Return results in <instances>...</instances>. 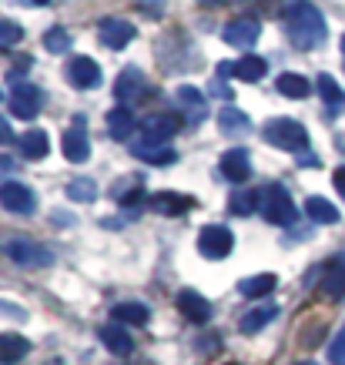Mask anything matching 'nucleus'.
Instances as JSON below:
<instances>
[{
  "instance_id": "obj_1",
  "label": "nucleus",
  "mask_w": 345,
  "mask_h": 365,
  "mask_svg": "<svg viewBox=\"0 0 345 365\" xmlns=\"http://www.w3.org/2000/svg\"><path fill=\"white\" fill-rule=\"evenodd\" d=\"M285 31L299 51H315L319 44H325L329 27H325V17L312 0H292L285 7Z\"/></svg>"
},
{
  "instance_id": "obj_2",
  "label": "nucleus",
  "mask_w": 345,
  "mask_h": 365,
  "mask_svg": "<svg viewBox=\"0 0 345 365\" xmlns=\"http://www.w3.org/2000/svg\"><path fill=\"white\" fill-rule=\"evenodd\" d=\"M0 252L7 255L11 262L24 268H47L54 265V252L47 245L34 242V238H24V235H4L0 238Z\"/></svg>"
},
{
  "instance_id": "obj_3",
  "label": "nucleus",
  "mask_w": 345,
  "mask_h": 365,
  "mask_svg": "<svg viewBox=\"0 0 345 365\" xmlns=\"http://www.w3.org/2000/svg\"><path fill=\"white\" fill-rule=\"evenodd\" d=\"M265 134V141L272 148H279V151H295L302 155L305 148H309V131L302 128L299 121H292V118H272V121L262 128Z\"/></svg>"
},
{
  "instance_id": "obj_4",
  "label": "nucleus",
  "mask_w": 345,
  "mask_h": 365,
  "mask_svg": "<svg viewBox=\"0 0 345 365\" xmlns=\"http://www.w3.org/2000/svg\"><path fill=\"white\" fill-rule=\"evenodd\" d=\"M262 211L272 225H295V218H299V208L285 191V185H268L262 191Z\"/></svg>"
},
{
  "instance_id": "obj_5",
  "label": "nucleus",
  "mask_w": 345,
  "mask_h": 365,
  "mask_svg": "<svg viewBox=\"0 0 345 365\" xmlns=\"http://www.w3.org/2000/svg\"><path fill=\"white\" fill-rule=\"evenodd\" d=\"M235 248V235L225 228V225H205L198 235V252L205 258H212V262H222L228 258Z\"/></svg>"
},
{
  "instance_id": "obj_6",
  "label": "nucleus",
  "mask_w": 345,
  "mask_h": 365,
  "mask_svg": "<svg viewBox=\"0 0 345 365\" xmlns=\"http://www.w3.org/2000/svg\"><path fill=\"white\" fill-rule=\"evenodd\" d=\"M41 104H44V94L37 84L31 81H17L11 91V111L14 118H21V121H34L37 114H41Z\"/></svg>"
},
{
  "instance_id": "obj_7",
  "label": "nucleus",
  "mask_w": 345,
  "mask_h": 365,
  "mask_svg": "<svg viewBox=\"0 0 345 365\" xmlns=\"http://www.w3.org/2000/svg\"><path fill=\"white\" fill-rule=\"evenodd\" d=\"M148 94H151V88H148V78L141 74V67H124L121 74H118V81H114V98L121 101L124 108L138 104Z\"/></svg>"
},
{
  "instance_id": "obj_8",
  "label": "nucleus",
  "mask_w": 345,
  "mask_h": 365,
  "mask_svg": "<svg viewBox=\"0 0 345 365\" xmlns=\"http://www.w3.org/2000/svg\"><path fill=\"white\" fill-rule=\"evenodd\" d=\"M262 37V24H258V17H235V21H228L222 27V41L225 44H232V47H252Z\"/></svg>"
},
{
  "instance_id": "obj_9",
  "label": "nucleus",
  "mask_w": 345,
  "mask_h": 365,
  "mask_svg": "<svg viewBox=\"0 0 345 365\" xmlns=\"http://www.w3.org/2000/svg\"><path fill=\"white\" fill-rule=\"evenodd\" d=\"M98 37L104 47H111V51H121V47H128L138 37V31H134L131 21H121V17H104V21L98 24Z\"/></svg>"
},
{
  "instance_id": "obj_10",
  "label": "nucleus",
  "mask_w": 345,
  "mask_h": 365,
  "mask_svg": "<svg viewBox=\"0 0 345 365\" xmlns=\"http://www.w3.org/2000/svg\"><path fill=\"white\" fill-rule=\"evenodd\" d=\"M0 205L14 215H31L37 208V198H34V191L21 181H4L0 185Z\"/></svg>"
},
{
  "instance_id": "obj_11",
  "label": "nucleus",
  "mask_w": 345,
  "mask_h": 365,
  "mask_svg": "<svg viewBox=\"0 0 345 365\" xmlns=\"http://www.w3.org/2000/svg\"><path fill=\"white\" fill-rule=\"evenodd\" d=\"M222 175L232 181V185H245L248 178H252V155H248L245 148H232V151H225L222 155Z\"/></svg>"
},
{
  "instance_id": "obj_12",
  "label": "nucleus",
  "mask_w": 345,
  "mask_h": 365,
  "mask_svg": "<svg viewBox=\"0 0 345 365\" xmlns=\"http://www.w3.org/2000/svg\"><path fill=\"white\" fill-rule=\"evenodd\" d=\"M67 81H71L78 91L98 88V84H101L98 61H91V57H71V64H67Z\"/></svg>"
},
{
  "instance_id": "obj_13",
  "label": "nucleus",
  "mask_w": 345,
  "mask_h": 365,
  "mask_svg": "<svg viewBox=\"0 0 345 365\" xmlns=\"http://www.w3.org/2000/svg\"><path fill=\"white\" fill-rule=\"evenodd\" d=\"M178 309H181V315L188 322H195V325H205V322L212 319L208 299H205L201 292H195V288H181L178 292Z\"/></svg>"
},
{
  "instance_id": "obj_14",
  "label": "nucleus",
  "mask_w": 345,
  "mask_h": 365,
  "mask_svg": "<svg viewBox=\"0 0 345 365\" xmlns=\"http://www.w3.org/2000/svg\"><path fill=\"white\" fill-rule=\"evenodd\" d=\"M319 292H322V299H329V302H342L345 299V255H339V258L329 262Z\"/></svg>"
},
{
  "instance_id": "obj_15",
  "label": "nucleus",
  "mask_w": 345,
  "mask_h": 365,
  "mask_svg": "<svg viewBox=\"0 0 345 365\" xmlns=\"http://www.w3.org/2000/svg\"><path fill=\"white\" fill-rule=\"evenodd\" d=\"M131 155L148 161V165H175V161H178V151L168 148V141H151V138L131 144Z\"/></svg>"
},
{
  "instance_id": "obj_16",
  "label": "nucleus",
  "mask_w": 345,
  "mask_h": 365,
  "mask_svg": "<svg viewBox=\"0 0 345 365\" xmlns=\"http://www.w3.org/2000/svg\"><path fill=\"white\" fill-rule=\"evenodd\" d=\"M181 121L175 114H145L141 118V131L151 138V141H168L171 134H178Z\"/></svg>"
},
{
  "instance_id": "obj_17",
  "label": "nucleus",
  "mask_w": 345,
  "mask_h": 365,
  "mask_svg": "<svg viewBox=\"0 0 345 365\" xmlns=\"http://www.w3.org/2000/svg\"><path fill=\"white\" fill-rule=\"evenodd\" d=\"M134 128H138V118H134L131 108L118 104V108L108 111V134H111L114 141H128V138L134 134Z\"/></svg>"
},
{
  "instance_id": "obj_18",
  "label": "nucleus",
  "mask_w": 345,
  "mask_h": 365,
  "mask_svg": "<svg viewBox=\"0 0 345 365\" xmlns=\"http://www.w3.org/2000/svg\"><path fill=\"white\" fill-rule=\"evenodd\" d=\"M31 352V342L24 335H14V332H4L0 335V365H17L27 359Z\"/></svg>"
},
{
  "instance_id": "obj_19",
  "label": "nucleus",
  "mask_w": 345,
  "mask_h": 365,
  "mask_svg": "<svg viewBox=\"0 0 345 365\" xmlns=\"http://www.w3.org/2000/svg\"><path fill=\"white\" fill-rule=\"evenodd\" d=\"M61 144H64L67 161H74V165H81V161H88V158H91L88 131H81V128H71V131L61 138Z\"/></svg>"
},
{
  "instance_id": "obj_20",
  "label": "nucleus",
  "mask_w": 345,
  "mask_h": 365,
  "mask_svg": "<svg viewBox=\"0 0 345 365\" xmlns=\"http://www.w3.org/2000/svg\"><path fill=\"white\" fill-rule=\"evenodd\" d=\"M275 285H279V278L272 275V272H262V275L242 278V282H238V292H242L245 299H265V295L275 292Z\"/></svg>"
},
{
  "instance_id": "obj_21",
  "label": "nucleus",
  "mask_w": 345,
  "mask_h": 365,
  "mask_svg": "<svg viewBox=\"0 0 345 365\" xmlns=\"http://www.w3.org/2000/svg\"><path fill=\"white\" fill-rule=\"evenodd\" d=\"M111 319L118 322V325H145V322L151 319V309L141 305V302H118L111 309Z\"/></svg>"
},
{
  "instance_id": "obj_22",
  "label": "nucleus",
  "mask_w": 345,
  "mask_h": 365,
  "mask_svg": "<svg viewBox=\"0 0 345 365\" xmlns=\"http://www.w3.org/2000/svg\"><path fill=\"white\" fill-rule=\"evenodd\" d=\"M275 315H279V309L275 305H262V309H252L242 315V322H238V329H242V335H258L262 329H265L268 322H275Z\"/></svg>"
},
{
  "instance_id": "obj_23",
  "label": "nucleus",
  "mask_w": 345,
  "mask_h": 365,
  "mask_svg": "<svg viewBox=\"0 0 345 365\" xmlns=\"http://www.w3.org/2000/svg\"><path fill=\"white\" fill-rule=\"evenodd\" d=\"M101 342L108 345L114 355H131L134 352V339L124 332V325H104V329H101Z\"/></svg>"
},
{
  "instance_id": "obj_24",
  "label": "nucleus",
  "mask_w": 345,
  "mask_h": 365,
  "mask_svg": "<svg viewBox=\"0 0 345 365\" xmlns=\"http://www.w3.org/2000/svg\"><path fill=\"white\" fill-rule=\"evenodd\" d=\"M262 208V191H252V188H238L232 191V201H228V211L238 215V218H248L252 211Z\"/></svg>"
},
{
  "instance_id": "obj_25",
  "label": "nucleus",
  "mask_w": 345,
  "mask_h": 365,
  "mask_svg": "<svg viewBox=\"0 0 345 365\" xmlns=\"http://www.w3.org/2000/svg\"><path fill=\"white\" fill-rule=\"evenodd\" d=\"M218 128H222V134H228V138H238V134H248L252 121H248V114L238 111V108H222V114H218Z\"/></svg>"
},
{
  "instance_id": "obj_26",
  "label": "nucleus",
  "mask_w": 345,
  "mask_h": 365,
  "mask_svg": "<svg viewBox=\"0 0 345 365\" xmlns=\"http://www.w3.org/2000/svg\"><path fill=\"white\" fill-rule=\"evenodd\" d=\"M151 208L161 211V215H185L188 208H195V201L185 198V195H175V191H161L151 198Z\"/></svg>"
},
{
  "instance_id": "obj_27",
  "label": "nucleus",
  "mask_w": 345,
  "mask_h": 365,
  "mask_svg": "<svg viewBox=\"0 0 345 365\" xmlns=\"http://www.w3.org/2000/svg\"><path fill=\"white\" fill-rule=\"evenodd\" d=\"M275 88H279V94H285V98L292 101H302L312 94V84H309V78H302V74H279V81H275Z\"/></svg>"
},
{
  "instance_id": "obj_28",
  "label": "nucleus",
  "mask_w": 345,
  "mask_h": 365,
  "mask_svg": "<svg viewBox=\"0 0 345 365\" xmlns=\"http://www.w3.org/2000/svg\"><path fill=\"white\" fill-rule=\"evenodd\" d=\"M305 215H309L315 225H335L339 222V208H335L329 198H309L305 201Z\"/></svg>"
},
{
  "instance_id": "obj_29",
  "label": "nucleus",
  "mask_w": 345,
  "mask_h": 365,
  "mask_svg": "<svg viewBox=\"0 0 345 365\" xmlns=\"http://www.w3.org/2000/svg\"><path fill=\"white\" fill-rule=\"evenodd\" d=\"M235 74H238L242 81H248V84H255V81H262L268 74V61L265 57H258V54H248L235 64Z\"/></svg>"
},
{
  "instance_id": "obj_30",
  "label": "nucleus",
  "mask_w": 345,
  "mask_h": 365,
  "mask_svg": "<svg viewBox=\"0 0 345 365\" xmlns=\"http://www.w3.org/2000/svg\"><path fill=\"white\" fill-rule=\"evenodd\" d=\"M315 91H319L322 101L329 104V114H335L339 108H342V88L335 84L332 74H319V78H315Z\"/></svg>"
},
{
  "instance_id": "obj_31",
  "label": "nucleus",
  "mask_w": 345,
  "mask_h": 365,
  "mask_svg": "<svg viewBox=\"0 0 345 365\" xmlns=\"http://www.w3.org/2000/svg\"><path fill=\"white\" fill-rule=\"evenodd\" d=\"M21 141V151H24V158H47V151H51V141H47V134L44 131H27V134H21L17 138Z\"/></svg>"
},
{
  "instance_id": "obj_32",
  "label": "nucleus",
  "mask_w": 345,
  "mask_h": 365,
  "mask_svg": "<svg viewBox=\"0 0 345 365\" xmlns=\"http://www.w3.org/2000/svg\"><path fill=\"white\" fill-rule=\"evenodd\" d=\"M178 101L181 104H188L191 111H188V121L191 124H201L205 121V98H201V91H195V88H178Z\"/></svg>"
},
{
  "instance_id": "obj_33",
  "label": "nucleus",
  "mask_w": 345,
  "mask_h": 365,
  "mask_svg": "<svg viewBox=\"0 0 345 365\" xmlns=\"http://www.w3.org/2000/svg\"><path fill=\"white\" fill-rule=\"evenodd\" d=\"M67 198L91 205V201L98 198V185H94L91 178H74V181H67Z\"/></svg>"
},
{
  "instance_id": "obj_34",
  "label": "nucleus",
  "mask_w": 345,
  "mask_h": 365,
  "mask_svg": "<svg viewBox=\"0 0 345 365\" xmlns=\"http://www.w3.org/2000/svg\"><path fill=\"white\" fill-rule=\"evenodd\" d=\"M71 44H74V37H71L64 27H51V31L44 34V47L51 54H64V51H71Z\"/></svg>"
},
{
  "instance_id": "obj_35",
  "label": "nucleus",
  "mask_w": 345,
  "mask_h": 365,
  "mask_svg": "<svg viewBox=\"0 0 345 365\" xmlns=\"http://www.w3.org/2000/svg\"><path fill=\"white\" fill-rule=\"evenodd\" d=\"M24 41V27L14 21H0V47H14Z\"/></svg>"
},
{
  "instance_id": "obj_36",
  "label": "nucleus",
  "mask_w": 345,
  "mask_h": 365,
  "mask_svg": "<svg viewBox=\"0 0 345 365\" xmlns=\"http://www.w3.org/2000/svg\"><path fill=\"white\" fill-rule=\"evenodd\" d=\"M329 362L332 365H345V329L332 339V345H329Z\"/></svg>"
},
{
  "instance_id": "obj_37",
  "label": "nucleus",
  "mask_w": 345,
  "mask_h": 365,
  "mask_svg": "<svg viewBox=\"0 0 345 365\" xmlns=\"http://www.w3.org/2000/svg\"><path fill=\"white\" fill-rule=\"evenodd\" d=\"M155 4H161V0H138V11H145L148 17H161L165 7H155Z\"/></svg>"
},
{
  "instance_id": "obj_38",
  "label": "nucleus",
  "mask_w": 345,
  "mask_h": 365,
  "mask_svg": "<svg viewBox=\"0 0 345 365\" xmlns=\"http://www.w3.org/2000/svg\"><path fill=\"white\" fill-rule=\"evenodd\" d=\"M248 4H258L265 14H279V0H248Z\"/></svg>"
},
{
  "instance_id": "obj_39",
  "label": "nucleus",
  "mask_w": 345,
  "mask_h": 365,
  "mask_svg": "<svg viewBox=\"0 0 345 365\" xmlns=\"http://www.w3.org/2000/svg\"><path fill=\"white\" fill-rule=\"evenodd\" d=\"M14 138V131H11V121L7 118H0V144H7Z\"/></svg>"
},
{
  "instance_id": "obj_40",
  "label": "nucleus",
  "mask_w": 345,
  "mask_h": 365,
  "mask_svg": "<svg viewBox=\"0 0 345 365\" xmlns=\"http://www.w3.org/2000/svg\"><path fill=\"white\" fill-rule=\"evenodd\" d=\"M332 181H335V188L342 191V198H345V165L339 168V171H335V178H332Z\"/></svg>"
},
{
  "instance_id": "obj_41",
  "label": "nucleus",
  "mask_w": 345,
  "mask_h": 365,
  "mask_svg": "<svg viewBox=\"0 0 345 365\" xmlns=\"http://www.w3.org/2000/svg\"><path fill=\"white\" fill-rule=\"evenodd\" d=\"M228 74H235V64H218V81H225Z\"/></svg>"
},
{
  "instance_id": "obj_42",
  "label": "nucleus",
  "mask_w": 345,
  "mask_h": 365,
  "mask_svg": "<svg viewBox=\"0 0 345 365\" xmlns=\"http://www.w3.org/2000/svg\"><path fill=\"white\" fill-rule=\"evenodd\" d=\"M51 218H54V225H71V215H64V211H54Z\"/></svg>"
},
{
  "instance_id": "obj_43",
  "label": "nucleus",
  "mask_w": 345,
  "mask_h": 365,
  "mask_svg": "<svg viewBox=\"0 0 345 365\" xmlns=\"http://www.w3.org/2000/svg\"><path fill=\"white\" fill-rule=\"evenodd\" d=\"M215 94H218V98H228V101H232V88H225V84H215Z\"/></svg>"
},
{
  "instance_id": "obj_44",
  "label": "nucleus",
  "mask_w": 345,
  "mask_h": 365,
  "mask_svg": "<svg viewBox=\"0 0 345 365\" xmlns=\"http://www.w3.org/2000/svg\"><path fill=\"white\" fill-rule=\"evenodd\" d=\"M11 168H14L11 158H0V171H7V175H11Z\"/></svg>"
},
{
  "instance_id": "obj_45",
  "label": "nucleus",
  "mask_w": 345,
  "mask_h": 365,
  "mask_svg": "<svg viewBox=\"0 0 345 365\" xmlns=\"http://www.w3.org/2000/svg\"><path fill=\"white\" fill-rule=\"evenodd\" d=\"M34 4H37V7H44V4H51V0H34Z\"/></svg>"
},
{
  "instance_id": "obj_46",
  "label": "nucleus",
  "mask_w": 345,
  "mask_h": 365,
  "mask_svg": "<svg viewBox=\"0 0 345 365\" xmlns=\"http://www.w3.org/2000/svg\"><path fill=\"white\" fill-rule=\"evenodd\" d=\"M295 365H315V362H309V359H302V362H295Z\"/></svg>"
},
{
  "instance_id": "obj_47",
  "label": "nucleus",
  "mask_w": 345,
  "mask_h": 365,
  "mask_svg": "<svg viewBox=\"0 0 345 365\" xmlns=\"http://www.w3.org/2000/svg\"><path fill=\"white\" fill-rule=\"evenodd\" d=\"M342 51H345V37H342Z\"/></svg>"
}]
</instances>
